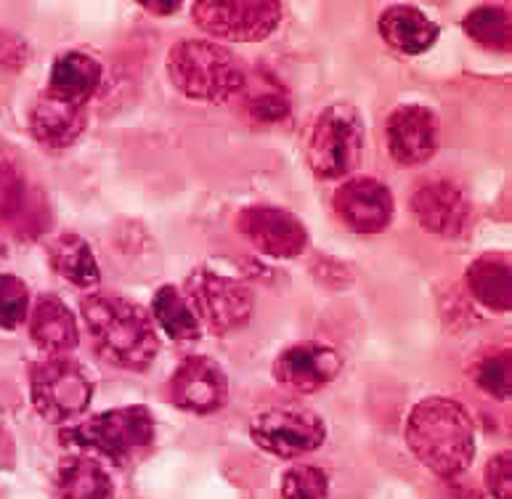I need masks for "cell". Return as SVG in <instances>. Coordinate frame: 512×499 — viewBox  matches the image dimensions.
<instances>
[{"mask_svg":"<svg viewBox=\"0 0 512 499\" xmlns=\"http://www.w3.org/2000/svg\"><path fill=\"white\" fill-rule=\"evenodd\" d=\"M80 314L93 348L109 364L128 372H144L160 354V338L152 316L133 300L96 292L80 303Z\"/></svg>","mask_w":512,"mask_h":499,"instance_id":"1","label":"cell"},{"mask_svg":"<svg viewBox=\"0 0 512 499\" xmlns=\"http://www.w3.org/2000/svg\"><path fill=\"white\" fill-rule=\"evenodd\" d=\"M406 444L436 476L454 478L465 473L475 457V425L459 401L430 396L412 409Z\"/></svg>","mask_w":512,"mask_h":499,"instance_id":"2","label":"cell"},{"mask_svg":"<svg viewBox=\"0 0 512 499\" xmlns=\"http://www.w3.org/2000/svg\"><path fill=\"white\" fill-rule=\"evenodd\" d=\"M168 77L186 99L221 104L245 88L247 72L229 48L210 40H178L168 54Z\"/></svg>","mask_w":512,"mask_h":499,"instance_id":"3","label":"cell"},{"mask_svg":"<svg viewBox=\"0 0 512 499\" xmlns=\"http://www.w3.org/2000/svg\"><path fill=\"white\" fill-rule=\"evenodd\" d=\"M62 444L93 449L117 465H128L154 444V417L141 404L109 409L64 430Z\"/></svg>","mask_w":512,"mask_h":499,"instance_id":"4","label":"cell"},{"mask_svg":"<svg viewBox=\"0 0 512 499\" xmlns=\"http://www.w3.org/2000/svg\"><path fill=\"white\" fill-rule=\"evenodd\" d=\"M364 152V120L351 104H332L316 117L308 136V165L319 178L348 176Z\"/></svg>","mask_w":512,"mask_h":499,"instance_id":"5","label":"cell"},{"mask_svg":"<svg viewBox=\"0 0 512 499\" xmlns=\"http://www.w3.org/2000/svg\"><path fill=\"white\" fill-rule=\"evenodd\" d=\"M184 298L189 300L197 322L215 335L239 330L250 322L255 306L253 292L245 282L205 266L189 274Z\"/></svg>","mask_w":512,"mask_h":499,"instance_id":"6","label":"cell"},{"mask_svg":"<svg viewBox=\"0 0 512 499\" xmlns=\"http://www.w3.org/2000/svg\"><path fill=\"white\" fill-rule=\"evenodd\" d=\"M30 388L35 409L48 423H64L83 415L93 399V380L88 369L64 354L35 364Z\"/></svg>","mask_w":512,"mask_h":499,"instance_id":"7","label":"cell"},{"mask_svg":"<svg viewBox=\"0 0 512 499\" xmlns=\"http://www.w3.org/2000/svg\"><path fill=\"white\" fill-rule=\"evenodd\" d=\"M192 16L213 38L258 43L279 27L282 6L271 0H199L192 6Z\"/></svg>","mask_w":512,"mask_h":499,"instance_id":"8","label":"cell"},{"mask_svg":"<svg viewBox=\"0 0 512 499\" xmlns=\"http://www.w3.org/2000/svg\"><path fill=\"white\" fill-rule=\"evenodd\" d=\"M250 436L263 452L279 460H295L316 452L327 441V425L306 407H274L250 423Z\"/></svg>","mask_w":512,"mask_h":499,"instance_id":"9","label":"cell"},{"mask_svg":"<svg viewBox=\"0 0 512 499\" xmlns=\"http://www.w3.org/2000/svg\"><path fill=\"white\" fill-rule=\"evenodd\" d=\"M239 234L268 258H298L308 245V231L298 215L271 205H253L237 215Z\"/></svg>","mask_w":512,"mask_h":499,"instance_id":"10","label":"cell"},{"mask_svg":"<svg viewBox=\"0 0 512 499\" xmlns=\"http://www.w3.org/2000/svg\"><path fill=\"white\" fill-rule=\"evenodd\" d=\"M170 399L189 415H213L229 399V377L218 361L189 356L170 377Z\"/></svg>","mask_w":512,"mask_h":499,"instance_id":"11","label":"cell"},{"mask_svg":"<svg viewBox=\"0 0 512 499\" xmlns=\"http://www.w3.org/2000/svg\"><path fill=\"white\" fill-rule=\"evenodd\" d=\"M412 213L422 229L438 237H459L470 223V202L467 194L449 178H425L414 186Z\"/></svg>","mask_w":512,"mask_h":499,"instance_id":"12","label":"cell"},{"mask_svg":"<svg viewBox=\"0 0 512 499\" xmlns=\"http://www.w3.org/2000/svg\"><path fill=\"white\" fill-rule=\"evenodd\" d=\"M335 210L348 229L377 234L393 221V194L383 181L372 176L351 178L335 192Z\"/></svg>","mask_w":512,"mask_h":499,"instance_id":"13","label":"cell"},{"mask_svg":"<svg viewBox=\"0 0 512 499\" xmlns=\"http://www.w3.org/2000/svg\"><path fill=\"white\" fill-rule=\"evenodd\" d=\"M438 146V117L422 104H404L388 117V149L398 165H422Z\"/></svg>","mask_w":512,"mask_h":499,"instance_id":"14","label":"cell"},{"mask_svg":"<svg viewBox=\"0 0 512 499\" xmlns=\"http://www.w3.org/2000/svg\"><path fill=\"white\" fill-rule=\"evenodd\" d=\"M343 359L324 343H298L284 348L274 361V377L284 388L298 393H316L340 375Z\"/></svg>","mask_w":512,"mask_h":499,"instance_id":"15","label":"cell"},{"mask_svg":"<svg viewBox=\"0 0 512 499\" xmlns=\"http://www.w3.org/2000/svg\"><path fill=\"white\" fill-rule=\"evenodd\" d=\"M88 117L83 104L67 101L46 88L30 109V133L48 149H64L83 136Z\"/></svg>","mask_w":512,"mask_h":499,"instance_id":"16","label":"cell"},{"mask_svg":"<svg viewBox=\"0 0 512 499\" xmlns=\"http://www.w3.org/2000/svg\"><path fill=\"white\" fill-rule=\"evenodd\" d=\"M377 30L393 51L406 56L425 54L438 40V24L417 6L385 8Z\"/></svg>","mask_w":512,"mask_h":499,"instance_id":"17","label":"cell"},{"mask_svg":"<svg viewBox=\"0 0 512 499\" xmlns=\"http://www.w3.org/2000/svg\"><path fill=\"white\" fill-rule=\"evenodd\" d=\"M30 335L35 346L48 354H67L80 343L75 314L56 295H40L30 308Z\"/></svg>","mask_w":512,"mask_h":499,"instance_id":"18","label":"cell"},{"mask_svg":"<svg viewBox=\"0 0 512 499\" xmlns=\"http://www.w3.org/2000/svg\"><path fill=\"white\" fill-rule=\"evenodd\" d=\"M104 70L101 64L85 51H64L56 56L54 67H51V80H48V91L62 96L75 104H88L91 96L99 91Z\"/></svg>","mask_w":512,"mask_h":499,"instance_id":"19","label":"cell"},{"mask_svg":"<svg viewBox=\"0 0 512 499\" xmlns=\"http://www.w3.org/2000/svg\"><path fill=\"white\" fill-rule=\"evenodd\" d=\"M467 287L475 295L478 303H483L491 311L505 314L510 311L512 290H510V255L489 253L475 258L467 266Z\"/></svg>","mask_w":512,"mask_h":499,"instance_id":"20","label":"cell"},{"mask_svg":"<svg viewBox=\"0 0 512 499\" xmlns=\"http://www.w3.org/2000/svg\"><path fill=\"white\" fill-rule=\"evenodd\" d=\"M59 494L62 499H112L115 484L107 468L93 457H69L59 465Z\"/></svg>","mask_w":512,"mask_h":499,"instance_id":"21","label":"cell"},{"mask_svg":"<svg viewBox=\"0 0 512 499\" xmlns=\"http://www.w3.org/2000/svg\"><path fill=\"white\" fill-rule=\"evenodd\" d=\"M51 266L59 277L72 282L75 287H96L101 282L99 263L91 245L77 234H62L51 242L48 250Z\"/></svg>","mask_w":512,"mask_h":499,"instance_id":"22","label":"cell"},{"mask_svg":"<svg viewBox=\"0 0 512 499\" xmlns=\"http://www.w3.org/2000/svg\"><path fill=\"white\" fill-rule=\"evenodd\" d=\"M152 314L162 330L168 332V338L199 340V335H202V324L197 322L189 300L184 298V292L178 287L162 285L160 290L154 292Z\"/></svg>","mask_w":512,"mask_h":499,"instance_id":"23","label":"cell"},{"mask_svg":"<svg viewBox=\"0 0 512 499\" xmlns=\"http://www.w3.org/2000/svg\"><path fill=\"white\" fill-rule=\"evenodd\" d=\"M465 32L475 43L491 51H510V11L505 6H478L462 22Z\"/></svg>","mask_w":512,"mask_h":499,"instance_id":"24","label":"cell"},{"mask_svg":"<svg viewBox=\"0 0 512 499\" xmlns=\"http://www.w3.org/2000/svg\"><path fill=\"white\" fill-rule=\"evenodd\" d=\"M30 314V292L14 274H0V330L22 327Z\"/></svg>","mask_w":512,"mask_h":499,"instance_id":"25","label":"cell"},{"mask_svg":"<svg viewBox=\"0 0 512 499\" xmlns=\"http://www.w3.org/2000/svg\"><path fill=\"white\" fill-rule=\"evenodd\" d=\"M329 478L314 465H295L282 478V499H327Z\"/></svg>","mask_w":512,"mask_h":499,"instance_id":"26","label":"cell"},{"mask_svg":"<svg viewBox=\"0 0 512 499\" xmlns=\"http://www.w3.org/2000/svg\"><path fill=\"white\" fill-rule=\"evenodd\" d=\"M475 383L494 399H507L510 396V351L497 348L483 356L475 367Z\"/></svg>","mask_w":512,"mask_h":499,"instance_id":"27","label":"cell"},{"mask_svg":"<svg viewBox=\"0 0 512 499\" xmlns=\"http://www.w3.org/2000/svg\"><path fill=\"white\" fill-rule=\"evenodd\" d=\"M512 454L499 452L486 465V486L494 499H512Z\"/></svg>","mask_w":512,"mask_h":499,"instance_id":"28","label":"cell"},{"mask_svg":"<svg viewBox=\"0 0 512 499\" xmlns=\"http://www.w3.org/2000/svg\"><path fill=\"white\" fill-rule=\"evenodd\" d=\"M250 115L263 123H279L290 115V101L279 96V93H260L250 101Z\"/></svg>","mask_w":512,"mask_h":499,"instance_id":"29","label":"cell"},{"mask_svg":"<svg viewBox=\"0 0 512 499\" xmlns=\"http://www.w3.org/2000/svg\"><path fill=\"white\" fill-rule=\"evenodd\" d=\"M0 64L3 67H24L27 64V46L6 30H0Z\"/></svg>","mask_w":512,"mask_h":499,"instance_id":"30","label":"cell"},{"mask_svg":"<svg viewBox=\"0 0 512 499\" xmlns=\"http://www.w3.org/2000/svg\"><path fill=\"white\" fill-rule=\"evenodd\" d=\"M19 178L0 168V213H8L19 205Z\"/></svg>","mask_w":512,"mask_h":499,"instance_id":"31","label":"cell"},{"mask_svg":"<svg viewBox=\"0 0 512 499\" xmlns=\"http://www.w3.org/2000/svg\"><path fill=\"white\" fill-rule=\"evenodd\" d=\"M141 6H144L146 11H152V14L168 16V14H176L178 8H181V3H178V0H173V3H157V0H141Z\"/></svg>","mask_w":512,"mask_h":499,"instance_id":"32","label":"cell"}]
</instances>
